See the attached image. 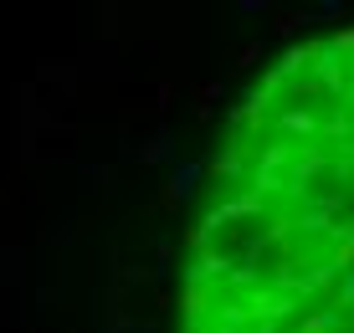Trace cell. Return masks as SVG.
<instances>
[{
  "label": "cell",
  "instance_id": "cell-1",
  "mask_svg": "<svg viewBox=\"0 0 354 333\" xmlns=\"http://www.w3.org/2000/svg\"><path fill=\"white\" fill-rule=\"evenodd\" d=\"M185 333H354V31L288 52L226 129Z\"/></svg>",
  "mask_w": 354,
  "mask_h": 333
}]
</instances>
